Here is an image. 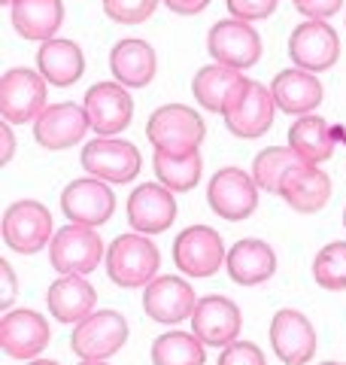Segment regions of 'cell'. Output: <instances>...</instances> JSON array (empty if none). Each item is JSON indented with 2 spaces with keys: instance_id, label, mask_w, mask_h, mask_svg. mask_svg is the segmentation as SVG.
I'll use <instances>...</instances> for the list:
<instances>
[{
  "instance_id": "6da1fadb",
  "label": "cell",
  "mask_w": 346,
  "mask_h": 365,
  "mask_svg": "<svg viewBox=\"0 0 346 365\" xmlns=\"http://www.w3.org/2000/svg\"><path fill=\"white\" fill-rule=\"evenodd\" d=\"M158 268H161V253L149 241V235H119L107 247V274L122 289L149 287L155 280Z\"/></svg>"
},
{
  "instance_id": "7a4b0ae2",
  "label": "cell",
  "mask_w": 346,
  "mask_h": 365,
  "mask_svg": "<svg viewBox=\"0 0 346 365\" xmlns=\"http://www.w3.org/2000/svg\"><path fill=\"white\" fill-rule=\"evenodd\" d=\"M146 137L158 153L186 155V153L201 150L206 128H204V119L194 110L182 107V104H164L149 116Z\"/></svg>"
},
{
  "instance_id": "3957f363",
  "label": "cell",
  "mask_w": 346,
  "mask_h": 365,
  "mask_svg": "<svg viewBox=\"0 0 346 365\" xmlns=\"http://www.w3.org/2000/svg\"><path fill=\"white\" fill-rule=\"evenodd\" d=\"M103 259V241L100 235L95 232L91 225H61L58 232L52 235V244H49V262L58 274H91Z\"/></svg>"
},
{
  "instance_id": "277c9868",
  "label": "cell",
  "mask_w": 346,
  "mask_h": 365,
  "mask_svg": "<svg viewBox=\"0 0 346 365\" xmlns=\"http://www.w3.org/2000/svg\"><path fill=\"white\" fill-rule=\"evenodd\" d=\"M46 79L31 67H9L0 79V113L9 125H25L46 110Z\"/></svg>"
},
{
  "instance_id": "5b68a950",
  "label": "cell",
  "mask_w": 346,
  "mask_h": 365,
  "mask_svg": "<svg viewBox=\"0 0 346 365\" xmlns=\"http://www.w3.org/2000/svg\"><path fill=\"white\" fill-rule=\"evenodd\" d=\"M0 232H4V244L13 253L31 256L46 244H52V235H55L52 213L40 201H16L6 207Z\"/></svg>"
},
{
  "instance_id": "8992f818",
  "label": "cell",
  "mask_w": 346,
  "mask_h": 365,
  "mask_svg": "<svg viewBox=\"0 0 346 365\" xmlns=\"http://www.w3.org/2000/svg\"><path fill=\"white\" fill-rule=\"evenodd\" d=\"M206 204L216 216L228 222H240L256 213L258 207V186L246 170L240 168H222L213 174L210 186H206Z\"/></svg>"
},
{
  "instance_id": "52a82bcc",
  "label": "cell",
  "mask_w": 346,
  "mask_h": 365,
  "mask_svg": "<svg viewBox=\"0 0 346 365\" xmlns=\"http://www.w3.org/2000/svg\"><path fill=\"white\" fill-rule=\"evenodd\" d=\"M206 49H210V58L216 64L243 71V67L258 64L261 37L249 21L225 19V21H216V25L210 28V34H206Z\"/></svg>"
},
{
  "instance_id": "ba28073f",
  "label": "cell",
  "mask_w": 346,
  "mask_h": 365,
  "mask_svg": "<svg viewBox=\"0 0 346 365\" xmlns=\"http://www.w3.org/2000/svg\"><path fill=\"white\" fill-rule=\"evenodd\" d=\"M128 341V319L119 311H98L73 329V353L79 359H110Z\"/></svg>"
},
{
  "instance_id": "9c48e42d",
  "label": "cell",
  "mask_w": 346,
  "mask_h": 365,
  "mask_svg": "<svg viewBox=\"0 0 346 365\" xmlns=\"http://www.w3.org/2000/svg\"><path fill=\"white\" fill-rule=\"evenodd\" d=\"M173 262L186 277H213L225 265V244L210 225H189L173 241Z\"/></svg>"
},
{
  "instance_id": "30bf717a",
  "label": "cell",
  "mask_w": 346,
  "mask_h": 365,
  "mask_svg": "<svg viewBox=\"0 0 346 365\" xmlns=\"http://www.w3.org/2000/svg\"><path fill=\"white\" fill-rule=\"evenodd\" d=\"M140 165V150L119 137H98L83 146V168L103 182H131Z\"/></svg>"
},
{
  "instance_id": "8fae6325",
  "label": "cell",
  "mask_w": 346,
  "mask_h": 365,
  "mask_svg": "<svg viewBox=\"0 0 346 365\" xmlns=\"http://www.w3.org/2000/svg\"><path fill=\"white\" fill-rule=\"evenodd\" d=\"M288 55L295 67L307 73H322L340 58V40L328 21H304L288 37Z\"/></svg>"
},
{
  "instance_id": "7c38bea8",
  "label": "cell",
  "mask_w": 346,
  "mask_h": 365,
  "mask_svg": "<svg viewBox=\"0 0 346 365\" xmlns=\"http://www.w3.org/2000/svg\"><path fill=\"white\" fill-rule=\"evenodd\" d=\"M85 116L95 134H122L134 119V101L131 91L115 83H98L85 91Z\"/></svg>"
},
{
  "instance_id": "4fadbf2b",
  "label": "cell",
  "mask_w": 346,
  "mask_h": 365,
  "mask_svg": "<svg viewBox=\"0 0 346 365\" xmlns=\"http://www.w3.org/2000/svg\"><path fill=\"white\" fill-rule=\"evenodd\" d=\"M273 110H276V104H273L271 88H264L256 79H249L243 91L237 95V101L228 107L225 125L234 137L256 140V137L268 134V128L273 125Z\"/></svg>"
},
{
  "instance_id": "5bb4252c",
  "label": "cell",
  "mask_w": 346,
  "mask_h": 365,
  "mask_svg": "<svg viewBox=\"0 0 346 365\" xmlns=\"http://www.w3.org/2000/svg\"><path fill=\"white\" fill-rule=\"evenodd\" d=\"M61 210L70 222L79 225H103L115 210V195L112 189L98 177L73 180L67 182V189L61 192Z\"/></svg>"
},
{
  "instance_id": "9a60e30c",
  "label": "cell",
  "mask_w": 346,
  "mask_h": 365,
  "mask_svg": "<svg viewBox=\"0 0 346 365\" xmlns=\"http://www.w3.org/2000/svg\"><path fill=\"white\" fill-rule=\"evenodd\" d=\"M91 128L85 107L64 101V104L46 107L37 119H33V140L43 150H70L83 140V134Z\"/></svg>"
},
{
  "instance_id": "2e32d148",
  "label": "cell",
  "mask_w": 346,
  "mask_h": 365,
  "mask_svg": "<svg viewBox=\"0 0 346 365\" xmlns=\"http://www.w3.org/2000/svg\"><path fill=\"white\" fill-rule=\"evenodd\" d=\"M240 307L225 299V295H204L194 304L192 314V332L198 335L206 347H228L234 344V338L240 335Z\"/></svg>"
},
{
  "instance_id": "e0dca14e",
  "label": "cell",
  "mask_w": 346,
  "mask_h": 365,
  "mask_svg": "<svg viewBox=\"0 0 346 365\" xmlns=\"http://www.w3.org/2000/svg\"><path fill=\"white\" fill-rule=\"evenodd\" d=\"M49 344V323L28 307L6 311L0 319V350L13 359H37Z\"/></svg>"
},
{
  "instance_id": "ac0fdd59",
  "label": "cell",
  "mask_w": 346,
  "mask_h": 365,
  "mask_svg": "<svg viewBox=\"0 0 346 365\" xmlns=\"http://www.w3.org/2000/svg\"><path fill=\"white\" fill-rule=\"evenodd\" d=\"M271 347L285 365H304L316 353V329L301 311H276L271 319Z\"/></svg>"
},
{
  "instance_id": "d6986e66",
  "label": "cell",
  "mask_w": 346,
  "mask_h": 365,
  "mask_svg": "<svg viewBox=\"0 0 346 365\" xmlns=\"http://www.w3.org/2000/svg\"><path fill=\"white\" fill-rule=\"evenodd\" d=\"M177 220L173 192L161 182H143L128 198V222L137 235H161Z\"/></svg>"
},
{
  "instance_id": "ffe728a7",
  "label": "cell",
  "mask_w": 346,
  "mask_h": 365,
  "mask_svg": "<svg viewBox=\"0 0 346 365\" xmlns=\"http://www.w3.org/2000/svg\"><path fill=\"white\" fill-rule=\"evenodd\" d=\"M194 304H198V299H194L192 283L173 277V274L155 277L143 292L146 317H152L155 323H164V326H173V323H179V319L192 317Z\"/></svg>"
},
{
  "instance_id": "44dd1931",
  "label": "cell",
  "mask_w": 346,
  "mask_h": 365,
  "mask_svg": "<svg viewBox=\"0 0 346 365\" xmlns=\"http://www.w3.org/2000/svg\"><path fill=\"white\" fill-rule=\"evenodd\" d=\"M249 83L246 76H240V71L234 67H225V64H206L201 67L192 79V91H194V101L210 110V113H228V107L237 101V95L243 91V86Z\"/></svg>"
},
{
  "instance_id": "7402d4cb",
  "label": "cell",
  "mask_w": 346,
  "mask_h": 365,
  "mask_svg": "<svg viewBox=\"0 0 346 365\" xmlns=\"http://www.w3.org/2000/svg\"><path fill=\"white\" fill-rule=\"evenodd\" d=\"M280 198H285L288 207H295L298 213H316L331 198V177L319 170V165H298L285 174Z\"/></svg>"
},
{
  "instance_id": "603a6c76",
  "label": "cell",
  "mask_w": 346,
  "mask_h": 365,
  "mask_svg": "<svg viewBox=\"0 0 346 365\" xmlns=\"http://www.w3.org/2000/svg\"><path fill=\"white\" fill-rule=\"evenodd\" d=\"M271 95L276 110L288 113V116H310L319 104H322V86L313 73L292 67L273 76L271 83Z\"/></svg>"
},
{
  "instance_id": "cb8c5ba5",
  "label": "cell",
  "mask_w": 346,
  "mask_h": 365,
  "mask_svg": "<svg viewBox=\"0 0 346 365\" xmlns=\"http://www.w3.org/2000/svg\"><path fill=\"white\" fill-rule=\"evenodd\" d=\"M110 71L119 79V86L128 88H146L158 73L155 49L146 40H119L110 52Z\"/></svg>"
},
{
  "instance_id": "d4e9b609",
  "label": "cell",
  "mask_w": 346,
  "mask_h": 365,
  "mask_svg": "<svg viewBox=\"0 0 346 365\" xmlns=\"http://www.w3.org/2000/svg\"><path fill=\"white\" fill-rule=\"evenodd\" d=\"M225 265H228V277L234 283H240V287H258V283L273 277L276 256L264 241L243 237V241H237L228 250Z\"/></svg>"
},
{
  "instance_id": "484cf974",
  "label": "cell",
  "mask_w": 346,
  "mask_h": 365,
  "mask_svg": "<svg viewBox=\"0 0 346 365\" xmlns=\"http://www.w3.org/2000/svg\"><path fill=\"white\" fill-rule=\"evenodd\" d=\"M49 314L58 323H83L85 317L95 314L98 304V292L88 280L76 277V274H64L61 280H55L46 295Z\"/></svg>"
},
{
  "instance_id": "4316f807",
  "label": "cell",
  "mask_w": 346,
  "mask_h": 365,
  "mask_svg": "<svg viewBox=\"0 0 346 365\" xmlns=\"http://www.w3.org/2000/svg\"><path fill=\"white\" fill-rule=\"evenodd\" d=\"M37 71L43 73V79L49 86L67 88L79 83V76L85 73V55L73 40L64 37H52L40 46L37 52Z\"/></svg>"
},
{
  "instance_id": "83f0119b",
  "label": "cell",
  "mask_w": 346,
  "mask_h": 365,
  "mask_svg": "<svg viewBox=\"0 0 346 365\" xmlns=\"http://www.w3.org/2000/svg\"><path fill=\"white\" fill-rule=\"evenodd\" d=\"M9 19L19 37L46 43L64 25V4L61 0H16L9 6Z\"/></svg>"
},
{
  "instance_id": "f1b7e54d",
  "label": "cell",
  "mask_w": 346,
  "mask_h": 365,
  "mask_svg": "<svg viewBox=\"0 0 346 365\" xmlns=\"http://www.w3.org/2000/svg\"><path fill=\"white\" fill-rule=\"evenodd\" d=\"M288 146L298 153V158L307 165H322L328 162L334 146H337V134H334V128L319 119V116H298L295 125L288 128Z\"/></svg>"
},
{
  "instance_id": "f546056e",
  "label": "cell",
  "mask_w": 346,
  "mask_h": 365,
  "mask_svg": "<svg viewBox=\"0 0 346 365\" xmlns=\"http://www.w3.org/2000/svg\"><path fill=\"white\" fill-rule=\"evenodd\" d=\"M155 177L161 186H167L170 192H189L201 182V153H186V155H170V153H158L152 158Z\"/></svg>"
},
{
  "instance_id": "4dcf8cb0",
  "label": "cell",
  "mask_w": 346,
  "mask_h": 365,
  "mask_svg": "<svg viewBox=\"0 0 346 365\" xmlns=\"http://www.w3.org/2000/svg\"><path fill=\"white\" fill-rule=\"evenodd\" d=\"M298 165H307V162L298 158V153L292 150V146H268V150H261L256 155V162H252V180H256L258 189L280 195V186H283L285 174Z\"/></svg>"
},
{
  "instance_id": "1f68e13d",
  "label": "cell",
  "mask_w": 346,
  "mask_h": 365,
  "mask_svg": "<svg viewBox=\"0 0 346 365\" xmlns=\"http://www.w3.org/2000/svg\"><path fill=\"white\" fill-rule=\"evenodd\" d=\"M204 347L194 332H164L152 344V365H204Z\"/></svg>"
},
{
  "instance_id": "d6a6232c",
  "label": "cell",
  "mask_w": 346,
  "mask_h": 365,
  "mask_svg": "<svg viewBox=\"0 0 346 365\" xmlns=\"http://www.w3.org/2000/svg\"><path fill=\"white\" fill-rule=\"evenodd\" d=\"M313 277L322 289H346V241H334L319 250L313 262Z\"/></svg>"
},
{
  "instance_id": "836d02e7",
  "label": "cell",
  "mask_w": 346,
  "mask_h": 365,
  "mask_svg": "<svg viewBox=\"0 0 346 365\" xmlns=\"http://www.w3.org/2000/svg\"><path fill=\"white\" fill-rule=\"evenodd\" d=\"M155 6L158 0H103V13L119 25H143Z\"/></svg>"
},
{
  "instance_id": "e575fe53",
  "label": "cell",
  "mask_w": 346,
  "mask_h": 365,
  "mask_svg": "<svg viewBox=\"0 0 346 365\" xmlns=\"http://www.w3.org/2000/svg\"><path fill=\"white\" fill-rule=\"evenodd\" d=\"M276 4H280V0H225L228 13L240 21L268 19L271 13H276Z\"/></svg>"
},
{
  "instance_id": "d590c367",
  "label": "cell",
  "mask_w": 346,
  "mask_h": 365,
  "mask_svg": "<svg viewBox=\"0 0 346 365\" xmlns=\"http://www.w3.org/2000/svg\"><path fill=\"white\" fill-rule=\"evenodd\" d=\"M219 365H268V362H264V353L252 341H234V344L222 350Z\"/></svg>"
},
{
  "instance_id": "8d00e7d4",
  "label": "cell",
  "mask_w": 346,
  "mask_h": 365,
  "mask_svg": "<svg viewBox=\"0 0 346 365\" xmlns=\"http://www.w3.org/2000/svg\"><path fill=\"white\" fill-rule=\"evenodd\" d=\"M295 6L310 21H328L334 13H340L343 0H295Z\"/></svg>"
},
{
  "instance_id": "74e56055",
  "label": "cell",
  "mask_w": 346,
  "mask_h": 365,
  "mask_svg": "<svg viewBox=\"0 0 346 365\" xmlns=\"http://www.w3.org/2000/svg\"><path fill=\"white\" fill-rule=\"evenodd\" d=\"M164 4L179 16H194V13H204L210 6V0H164Z\"/></svg>"
},
{
  "instance_id": "f35d334b",
  "label": "cell",
  "mask_w": 346,
  "mask_h": 365,
  "mask_svg": "<svg viewBox=\"0 0 346 365\" xmlns=\"http://www.w3.org/2000/svg\"><path fill=\"white\" fill-rule=\"evenodd\" d=\"M0 140H4V146H0V162L9 165V158H13V153H16V137H13V128H9V122L0 125Z\"/></svg>"
},
{
  "instance_id": "ab89813d",
  "label": "cell",
  "mask_w": 346,
  "mask_h": 365,
  "mask_svg": "<svg viewBox=\"0 0 346 365\" xmlns=\"http://www.w3.org/2000/svg\"><path fill=\"white\" fill-rule=\"evenodd\" d=\"M0 271H4V307L13 304V295H16V274L6 262H0Z\"/></svg>"
},
{
  "instance_id": "60d3db41",
  "label": "cell",
  "mask_w": 346,
  "mask_h": 365,
  "mask_svg": "<svg viewBox=\"0 0 346 365\" xmlns=\"http://www.w3.org/2000/svg\"><path fill=\"white\" fill-rule=\"evenodd\" d=\"M79 365H110V362H107V359H83Z\"/></svg>"
},
{
  "instance_id": "b9f144b4",
  "label": "cell",
  "mask_w": 346,
  "mask_h": 365,
  "mask_svg": "<svg viewBox=\"0 0 346 365\" xmlns=\"http://www.w3.org/2000/svg\"><path fill=\"white\" fill-rule=\"evenodd\" d=\"M28 365H58V362H52V359H31Z\"/></svg>"
},
{
  "instance_id": "7bdbcfd3",
  "label": "cell",
  "mask_w": 346,
  "mask_h": 365,
  "mask_svg": "<svg viewBox=\"0 0 346 365\" xmlns=\"http://www.w3.org/2000/svg\"><path fill=\"white\" fill-rule=\"evenodd\" d=\"M0 4H4V6H13V4H16V0H0Z\"/></svg>"
},
{
  "instance_id": "ee69618b",
  "label": "cell",
  "mask_w": 346,
  "mask_h": 365,
  "mask_svg": "<svg viewBox=\"0 0 346 365\" xmlns=\"http://www.w3.org/2000/svg\"><path fill=\"white\" fill-rule=\"evenodd\" d=\"M322 365H340V362H322Z\"/></svg>"
},
{
  "instance_id": "f6af8a7d",
  "label": "cell",
  "mask_w": 346,
  "mask_h": 365,
  "mask_svg": "<svg viewBox=\"0 0 346 365\" xmlns=\"http://www.w3.org/2000/svg\"><path fill=\"white\" fill-rule=\"evenodd\" d=\"M343 225H346V207H343Z\"/></svg>"
}]
</instances>
